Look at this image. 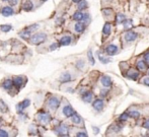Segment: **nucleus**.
<instances>
[{"instance_id": "nucleus-1", "label": "nucleus", "mask_w": 149, "mask_h": 137, "mask_svg": "<svg viewBox=\"0 0 149 137\" xmlns=\"http://www.w3.org/2000/svg\"><path fill=\"white\" fill-rule=\"evenodd\" d=\"M47 39V35L44 33H39V34H35L34 36L30 38V43L34 45H40L44 43Z\"/></svg>"}, {"instance_id": "nucleus-2", "label": "nucleus", "mask_w": 149, "mask_h": 137, "mask_svg": "<svg viewBox=\"0 0 149 137\" xmlns=\"http://www.w3.org/2000/svg\"><path fill=\"white\" fill-rule=\"evenodd\" d=\"M30 105V100H28V99L24 100L22 102H20L19 104H17V105H16V110H17L18 113H21V112L24 111V109H26V108H28Z\"/></svg>"}, {"instance_id": "nucleus-3", "label": "nucleus", "mask_w": 149, "mask_h": 137, "mask_svg": "<svg viewBox=\"0 0 149 137\" xmlns=\"http://www.w3.org/2000/svg\"><path fill=\"white\" fill-rule=\"evenodd\" d=\"M119 52V49L116 45H109V46L105 48V53H107L109 56H114V55L118 54Z\"/></svg>"}, {"instance_id": "nucleus-4", "label": "nucleus", "mask_w": 149, "mask_h": 137, "mask_svg": "<svg viewBox=\"0 0 149 137\" xmlns=\"http://www.w3.org/2000/svg\"><path fill=\"white\" fill-rule=\"evenodd\" d=\"M48 105L52 110L58 109L60 106V100L57 99V98H51V99H49Z\"/></svg>"}, {"instance_id": "nucleus-5", "label": "nucleus", "mask_w": 149, "mask_h": 137, "mask_svg": "<svg viewBox=\"0 0 149 137\" xmlns=\"http://www.w3.org/2000/svg\"><path fill=\"white\" fill-rule=\"evenodd\" d=\"M56 133L60 136H67L68 135V127L64 124L60 125L59 127L56 129Z\"/></svg>"}, {"instance_id": "nucleus-6", "label": "nucleus", "mask_w": 149, "mask_h": 137, "mask_svg": "<svg viewBox=\"0 0 149 137\" xmlns=\"http://www.w3.org/2000/svg\"><path fill=\"white\" fill-rule=\"evenodd\" d=\"M12 82H13V85L16 87V89H19L20 87H22L24 85V79L22 78L21 76H16L13 78Z\"/></svg>"}, {"instance_id": "nucleus-7", "label": "nucleus", "mask_w": 149, "mask_h": 137, "mask_svg": "<svg viewBox=\"0 0 149 137\" xmlns=\"http://www.w3.org/2000/svg\"><path fill=\"white\" fill-rule=\"evenodd\" d=\"M38 119L40 122H42L43 124H48L51 120V117L48 113H40L38 115Z\"/></svg>"}, {"instance_id": "nucleus-8", "label": "nucleus", "mask_w": 149, "mask_h": 137, "mask_svg": "<svg viewBox=\"0 0 149 137\" xmlns=\"http://www.w3.org/2000/svg\"><path fill=\"white\" fill-rule=\"evenodd\" d=\"M100 82H101V84H103V86H105V87H109L112 84H113V80H112L111 77L107 76V75H103V76L101 77Z\"/></svg>"}, {"instance_id": "nucleus-9", "label": "nucleus", "mask_w": 149, "mask_h": 137, "mask_svg": "<svg viewBox=\"0 0 149 137\" xmlns=\"http://www.w3.org/2000/svg\"><path fill=\"white\" fill-rule=\"evenodd\" d=\"M138 38V34L135 32H127L125 35V40L127 42H133Z\"/></svg>"}, {"instance_id": "nucleus-10", "label": "nucleus", "mask_w": 149, "mask_h": 137, "mask_svg": "<svg viewBox=\"0 0 149 137\" xmlns=\"http://www.w3.org/2000/svg\"><path fill=\"white\" fill-rule=\"evenodd\" d=\"M74 113H75V112H74L73 108H72L71 106L67 105V106H65V107L63 108V114H64V116H65V117H67V118L71 117Z\"/></svg>"}, {"instance_id": "nucleus-11", "label": "nucleus", "mask_w": 149, "mask_h": 137, "mask_svg": "<svg viewBox=\"0 0 149 137\" xmlns=\"http://www.w3.org/2000/svg\"><path fill=\"white\" fill-rule=\"evenodd\" d=\"M92 107H94V109L96 110V111H101L103 108V101L100 99H96V101L94 102V104H92Z\"/></svg>"}, {"instance_id": "nucleus-12", "label": "nucleus", "mask_w": 149, "mask_h": 137, "mask_svg": "<svg viewBox=\"0 0 149 137\" xmlns=\"http://www.w3.org/2000/svg\"><path fill=\"white\" fill-rule=\"evenodd\" d=\"M14 13L13 9H12L10 6H5L1 9V14L5 17H8V16H11L12 14Z\"/></svg>"}, {"instance_id": "nucleus-13", "label": "nucleus", "mask_w": 149, "mask_h": 137, "mask_svg": "<svg viewBox=\"0 0 149 137\" xmlns=\"http://www.w3.org/2000/svg\"><path fill=\"white\" fill-rule=\"evenodd\" d=\"M92 98H94L92 93H90V91H83V93H82V100H83V102H85V103H90V102L92 101Z\"/></svg>"}, {"instance_id": "nucleus-14", "label": "nucleus", "mask_w": 149, "mask_h": 137, "mask_svg": "<svg viewBox=\"0 0 149 137\" xmlns=\"http://www.w3.org/2000/svg\"><path fill=\"white\" fill-rule=\"evenodd\" d=\"M60 45H62V46H68V45L71 44L72 42V39L70 36H64L62 37L61 39H60Z\"/></svg>"}, {"instance_id": "nucleus-15", "label": "nucleus", "mask_w": 149, "mask_h": 137, "mask_svg": "<svg viewBox=\"0 0 149 137\" xmlns=\"http://www.w3.org/2000/svg\"><path fill=\"white\" fill-rule=\"evenodd\" d=\"M112 32V24L109 22H105V24L103 28V34L105 35V37H107Z\"/></svg>"}, {"instance_id": "nucleus-16", "label": "nucleus", "mask_w": 149, "mask_h": 137, "mask_svg": "<svg viewBox=\"0 0 149 137\" xmlns=\"http://www.w3.org/2000/svg\"><path fill=\"white\" fill-rule=\"evenodd\" d=\"M70 80H71V74L68 72L63 73V74L60 76V81H61L62 83H67V82H69Z\"/></svg>"}, {"instance_id": "nucleus-17", "label": "nucleus", "mask_w": 149, "mask_h": 137, "mask_svg": "<svg viewBox=\"0 0 149 137\" xmlns=\"http://www.w3.org/2000/svg\"><path fill=\"white\" fill-rule=\"evenodd\" d=\"M12 86H13V82H12L11 79H7V80H5L2 83V87L5 89L6 91H10L12 89Z\"/></svg>"}, {"instance_id": "nucleus-18", "label": "nucleus", "mask_w": 149, "mask_h": 137, "mask_svg": "<svg viewBox=\"0 0 149 137\" xmlns=\"http://www.w3.org/2000/svg\"><path fill=\"white\" fill-rule=\"evenodd\" d=\"M137 68L139 69L140 71H145L146 69L148 68V66H147V64H146L145 61L140 60V61H138V63H137Z\"/></svg>"}, {"instance_id": "nucleus-19", "label": "nucleus", "mask_w": 149, "mask_h": 137, "mask_svg": "<svg viewBox=\"0 0 149 137\" xmlns=\"http://www.w3.org/2000/svg\"><path fill=\"white\" fill-rule=\"evenodd\" d=\"M74 28H75V30L77 33H82V32H84V30H85V24H82V22H80V21H77V24H75Z\"/></svg>"}, {"instance_id": "nucleus-20", "label": "nucleus", "mask_w": 149, "mask_h": 137, "mask_svg": "<svg viewBox=\"0 0 149 137\" xmlns=\"http://www.w3.org/2000/svg\"><path fill=\"white\" fill-rule=\"evenodd\" d=\"M71 117H72V122H73L74 124H76V125H79V124H81L82 119H81V117L78 115V114L74 113Z\"/></svg>"}, {"instance_id": "nucleus-21", "label": "nucleus", "mask_w": 149, "mask_h": 137, "mask_svg": "<svg viewBox=\"0 0 149 137\" xmlns=\"http://www.w3.org/2000/svg\"><path fill=\"white\" fill-rule=\"evenodd\" d=\"M127 77L133 79V80H137L138 77H139V73H138L137 71H135V70H131L130 72L127 73Z\"/></svg>"}, {"instance_id": "nucleus-22", "label": "nucleus", "mask_w": 149, "mask_h": 137, "mask_svg": "<svg viewBox=\"0 0 149 137\" xmlns=\"http://www.w3.org/2000/svg\"><path fill=\"white\" fill-rule=\"evenodd\" d=\"M33 8H34V4H33V2L30 0H28V1H26L24 3V9L26 11H30Z\"/></svg>"}, {"instance_id": "nucleus-23", "label": "nucleus", "mask_w": 149, "mask_h": 137, "mask_svg": "<svg viewBox=\"0 0 149 137\" xmlns=\"http://www.w3.org/2000/svg\"><path fill=\"white\" fill-rule=\"evenodd\" d=\"M83 15L84 14L82 13V12L77 11L73 14V19L76 20V21H82V19H83Z\"/></svg>"}, {"instance_id": "nucleus-24", "label": "nucleus", "mask_w": 149, "mask_h": 137, "mask_svg": "<svg viewBox=\"0 0 149 137\" xmlns=\"http://www.w3.org/2000/svg\"><path fill=\"white\" fill-rule=\"evenodd\" d=\"M30 34H32V32H30V30H24V32L19 33V36L21 37L24 40H28V39L30 38Z\"/></svg>"}, {"instance_id": "nucleus-25", "label": "nucleus", "mask_w": 149, "mask_h": 137, "mask_svg": "<svg viewBox=\"0 0 149 137\" xmlns=\"http://www.w3.org/2000/svg\"><path fill=\"white\" fill-rule=\"evenodd\" d=\"M126 20V16L125 14L123 13H120L117 15V17H116V21L118 22V24H122V22H124Z\"/></svg>"}, {"instance_id": "nucleus-26", "label": "nucleus", "mask_w": 149, "mask_h": 137, "mask_svg": "<svg viewBox=\"0 0 149 137\" xmlns=\"http://www.w3.org/2000/svg\"><path fill=\"white\" fill-rule=\"evenodd\" d=\"M125 24V26H124V28L127 30H131V28H133V21H132L131 19H127V21L125 20V24Z\"/></svg>"}, {"instance_id": "nucleus-27", "label": "nucleus", "mask_w": 149, "mask_h": 137, "mask_svg": "<svg viewBox=\"0 0 149 137\" xmlns=\"http://www.w3.org/2000/svg\"><path fill=\"white\" fill-rule=\"evenodd\" d=\"M11 28H12L11 24H3V26H0V30L3 33H8L9 30H11Z\"/></svg>"}, {"instance_id": "nucleus-28", "label": "nucleus", "mask_w": 149, "mask_h": 137, "mask_svg": "<svg viewBox=\"0 0 149 137\" xmlns=\"http://www.w3.org/2000/svg\"><path fill=\"white\" fill-rule=\"evenodd\" d=\"M8 111V108L6 106V104L3 101H0V112L1 113H6Z\"/></svg>"}, {"instance_id": "nucleus-29", "label": "nucleus", "mask_w": 149, "mask_h": 137, "mask_svg": "<svg viewBox=\"0 0 149 137\" xmlns=\"http://www.w3.org/2000/svg\"><path fill=\"white\" fill-rule=\"evenodd\" d=\"M98 59H99V61H100L101 63H103V64H107V63L111 62V60H109V59H107L105 56H103V55L100 54V52H98Z\"/></svg>"}, {"instance_id": "nucleus-30", "label": "nucleus", "mask_w": 149, "mask_h": 137, "mask_svg": "<svg viewBox=\"0 0 149 137\" xmlns=\"http://www.w3.org/2000/svg\"><path fill=\"white\" fill-rule=\"evenodd\" d=\"M87 7V2L85 0H81V1L78 2V9L82 10V9H85Z\"/></svg>"}, {"instance_id": "nucleus-31", "label": "nucleus", "mask_w": 149, "mask_h": 137, "mask_svg": "<svg viewBox=\"0 0 149 137\" xmlns=\"http://www.w3.org/2000/svg\"><path fill=\"white\" fill-rule=\"evenodd\" d=\"M87 57H88V61L90 62V64H91V65H94L96 61H94V56H92L91 50H89V51L87 52Z\"/></svg>"}, {"instance_id": "nucleus-32", "label": "nucleus", "mask_w": 149, "mask_h": 137, "mask_svg": "<svg viewBox=\"0 0 149 137\" xmlns=\"http://www.w3.org/2000/svg\"><path fill=\"white\" fill-rule=\"evenodd\" d=\"M128 115L130 116V117H132V118H134V119H138V118L140 117V113L139 112H137V111H132V112H130Z\"/></svg>"}, {"instance_id": "nucleus-33", "label": "nucleus", "mask_w": 149, "mask_h": 137, "mask_svg": "<svg viewBox=\"0 0 149 137\" xmlns=\"http://www.w3.org/2000/svg\"><path fill=\"white\" fill-rule=\"evenodd\" d=\"M128 117H129V115H128V114H126V113L122 114V115H121V116H120V117H119V121H120V122H124V121H127Z\"/></svg>"}, {"instance_id": "nucleus-34", "label": "nucleus", "mask_w": 149, "mask_h": 137, "mask_svg": "<svg viewBox=\"0 0 149 137\" xmlns=\"http://www.w3.org/2000/svg\"><path fill=\"white\" fill-rule=\"evenodd\" d=\"M76 66H77V68L82 69V68H83V66H84V62L82 60H79L77 63H76Z\"/></svg>"}, {"instance_id": "nucleus-35", "label": "nucleus", "mask_w": 149, "mask_h": 137, "mask_svg": "<svg viewBox=\"0 0 149 137\" xmlns=\"http://www.w3.org/2000/svg\"><path fill=\"white\" fill-rule=\"evenodd\" d=\"M58 47V43H53V44L50 46V51H54V50H56V48Z\"/></svg>"}, {"instance_id": "nucleus-36", "label": "nucleus", "mask_w": 149, "mask_h": 137, "mask_svg": "<svg viewBox=\"0 0 149 137\" xmlns=\"http://www.w3.org/2000/svg\"><path fill=\"white\" fill-rule=\"evenodd\" d=\"M7 1H8V3H9V5H11V6H14L18 3V0H7Z\"/></svg>"}, {"instance_id": "nucleus-37", "label": "nucleus", "mask_w": 149, "mask_h": 137, "mask_svg": "<svg viewBox=\"0 0 149 137\" xmlns=\"http://www.w3.org/2000/svg\"><path fill=\"white\" fill-rule=\"evenodd\" d=\"M0 136H2V137H7L8 136V133L5 131V130L0 129Z\"/></svg>"}, {"instance_id": "nucleus-38", "label": "nucleus", "mask_w": 149, "mask_h": 137, "mask_svg": "<svg viewBox=\"0 0 149 137\" xmlns=\"http://www.w3.org/2000/svg\"><path fill=\"white\" fill-rule=\"evenodd\" d=\"M142 83L145 85H147V86H149V77H146V78H144L143 80H142Z\"/></svg>"}, {"instance_id": "nucleus-39", "label": "nucleus", "mask_w": 149, "mask_h": 137, "mask_svg": "<svg viewBox=\"0 0 149 137\" xmlns=\"http://www.w3.org/2000/svg\"><path fill=\"white\" fill-rule=\"evenodd\" d=\"M144 60H145V62L149 63V52L145 53V55H144Z\"/></svg>"}, {"instance_id": "nucleus-40", "label": "nucleus", "mask_w": 149, "mask_h": 137, "mask_svg": "<svg viewBox=\"0 0 149 137\" xmlns=\"http://www.w3.org/2000/svg\"><path fill=\"white\" fill-rule=\"evenodd\" d=\"M143 127L145 128V129H147V130H149V119L147 120V121L145 122V123L143 124Z\"/></svg>"}, {"instance_id": "nucleus-41", "label": "nucleus", "mask_w": 149, "mask_h": 137, "mask_svg": "<svg viewBox=\"0 0 149 137\" xmlns=\"http://www.w3.org/2000/svg\"><path fill=\"white\" fill-rule=\"evenodd\" d=\"M103 12L105 14H111L112 13V10L111 9H103Z\"/></svg>"}, {"instance_id": "nucleus-42", "label": "nucleus", "mask_w": 149, "mask_h": 137, "mask_svg": "<svg viewBox=\"0 0 149 137\" xmlns=\"http://www.w3.org/2000/svg\"><path fill=\"white\" fill-rule=\"evenodd\" d=\"M76 136H87V134L85 133V132H79V133L76 134Z\"/></svg>"}, {"instance_id": "nucleus-43", "label": "nucleus", "mask_w": 149, "mask_h": 137, "mask_svg": "<svg viewBox=\"0 0 149 137\" xmlns=\"http://www.w3.org/2000/svg\"><path fill=\"white\" fill-rule=\"evenodd\" d=\"M92 129H94V133H96V134H98L99 132V129L98 127H94H94H92Z\"/></svg>"}, {"instance_id": "nucleus-44", "label": "nucleus", "mask_w": 149, "mask_h": 137, "mask_svg": "<svg viewBox=\"0 0 149 137\" xmlns=\"http://www.w3.org/2000/svg\"><path fill=\"white\" fill-rule=\"evenodd\" d=\"M107 89H105V91H101L100 95H103V97H105V95H107Z\"/></svg>"}, {"instance_id": "nucleus-45", "label": "nucleus", "mask_w": 149, "mask_h": 137, "mask_svg": "<svg viewBox=\"0 0 149 137\" xmlns=\"http://www.w3.org/2000/svg\"><path fill=\"white\" fill-rule=\"evenodd\" d=\"M72 1L74 2V3H78L79 1H81V0H72Z\"/></svg>"}, {"instance_id": "nucleus-46", "label": "nucleus", "mask_w": 149, "mask_h": 137, "mask_svg": "<svg viewBox=\"0 0 149 137\" xmlns=\"http://www.w3.org/2000/svg\"><path fill=\"white\" fill-rule=\"evenodd\" d=\"M41 1H42V2H45V1H47V0H41Z\"/></svg>"}, {"instance_id": "nucleus-47", "label": "nucleus", "mask_w": 149, "mask_h": 137, "mask_svg": "<svg viewBox=\"0 0 149 137\" xmlns=\"http://www.w3.org/2000/svg\"><path fill=\"white\" fill-rule=\"evenodd\" d=\"M1 1H7V0H1Z\"/></svg>"}, {"instance_id": "nucleus-48", "label": "nucleus", "mask_w": 149, "mask_h": 137, "mask_svg": "<svg viewBox=\"0 0 149 137\" xmlns=\"http://www.w3.org/2000/svg\"><path fill=\"white\" fill-rule=\"evenodd\" d=\"M148 75H149V71H148Z\"/></svg>"}]
</instances>
